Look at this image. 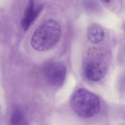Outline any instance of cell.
I'll list each match as a JSON object with an SVG mask.
<instances>
[{
  "mask_svg": "<svg viewBox=\"0 0 125 125\" xmlns=\"http://www.w3.org/2000/svg\"><path fill=\"white\" fill-rule=\"evenodd\" d=\"M61 34V28L58 22L53 20L45 21L34 33L31 41V46L38 51L49 50L58 43Z\"/></svg>",
  "mask_w": 125,
  "mask_h": 125,
  "instance_id": "1",
  "label": "cell"
},
{
  "mask_svg": "<svg viewBox=\"0 0 125 125\" xmlns=\"http://www.w3.org/2000/svg\"><path fill=\"white\" fill-rule=\"evenodd\" d=\"M70 105L73 111L79 116L89 118L99 112L100 101L95 95L83 88L76 90L71 97Z\"/></svg>",
  "mask_w": 125,
  "mask_h": 125,
  "instance_id": "2",
  "label": "cell"
},
{
  "mask_svg": "<svg viewBox=\"0 0 125 125\" xmlns=\"http://www.w3.org/2000/svg\"><path fill=\"white\" fill-rule=\"evenodd\" d=\"M43 73L47 82L51 86L59 87L64 83L66 77V68L60 62H49L44 66Z\"/></svg>",
  "mask_w": 125,
  "mask_h": 125,
  "instance_id": "3",
  "label": "cell"
},
{
  "mask_svg": "<svg viewBox=\"0 0 125 125\" xmlns=\"http://www.w3.org/2000/svg\"><path fill=\"white\" fill-rule=\"evenodd\" d=\"M43 9L42 5L35 7L34 0H29L21 21V25L24 31L29 29Z\"/></svg>",
  "mask_w": 125,
  "mask_h": 125,
  "instance_id": "4",
  "label": "cell"
},
{
  "mask_svg": "<svg viewBox=\"0 0 125 125\" xmlns=\"http://www.w3.org/2000/svg\"><path fill=\"white\" fill-rule=\"evenodd\" d=\"M107 66L102 62H90L86 65L85 75L88 79L97 82L104 78L107 72Z\"/></svg>",
  "mask_w": 125,
  "mask_h": 125,
  "instance_id": "5",
  "label": "cell"
},
{
  "mask_svg": "<svg viewBox=\"0 0 125 125\" xmlns=\"http://www.w3.org/2000/svg\"><path fill=\"white\" fill-rule=\"evenodd\" d=\"M87 37L93 44H98L104 39L105 34L103 29L99 25L96 23L91 24L87 30Z\"/></svg>",
  "mask_w": 125,
  "mask_h": 125,
  "instance_id": "6",
  "label": "cell"
},
{
  "mask_svg": "<svg viewBox=\"0 0 125 125\" xmlns=\"http://www.w3.org/2000/svg\"><path fill=\"white\" fill-rule=\"evenodd\" d=\"M11 125H27V121L23 113L19 109H15L11 114Z\"/></svg>",
  "mask_w": 125,
  "mask_h": 125,
  "instance_id": "7",
  "label": "cell"
},
{
  "mask_svg": "<svg viewBox=\"0 0 125 125\" xmlns=\"http://www.w3.org/2000/svg\"><path fill=\"white\" fill-rule=\"evenodd\" d=\"M102 0L104 2H106V3H109L111 1V0Z\"/></svg>",
  "mask_w": 125,
  "mask_h": 125,
  "instance_id": "8",
  "label": "cell"
}]
</instances>
